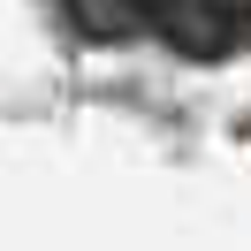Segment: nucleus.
<instances>
[{
    "mask_svg": "<svg viewBox=\"0 0 251 251\" xmlns=\"http://www.w3.org/2000/svg\"><path fill=\"white\" fill-rule=\"evenodd\" d=\"M152 31L168 38L183 61H228L236 46H244V8L236 0H160L152 8Z\"/></svg>",
    "mask_w": 251,
    "mask_h": 251,
    "instance_id": "nucleus-1",
    "label": "nucleus"
},
{
    "mask_svg": "<svg viewBox=\"0 0 251 251\" xmlns=\"http://www.w3.org/2000/svg\"><path fill=\"white\" fill-rule=\"evenodd\" d=\"M69 16L84 38H129L137 23H152V8L145 0H69Z\"/></svg>",
    "mask_w": 251,
    "mask_h": 251,
    "instance_id": "nucleus-2",
    "label": "nucleus"
}]
</instances>
